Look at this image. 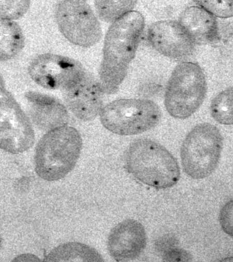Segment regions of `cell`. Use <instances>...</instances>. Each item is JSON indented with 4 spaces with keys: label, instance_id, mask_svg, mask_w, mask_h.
Wrapping results in <instances>:
<instances>
[{
    "label": "cell",
    "instance_id": "13",
    "mask_svg": "<svg viewBox=\"0 0 233 262\" xmlns=\"http://www.w3.org/2000/svg\"><path fill=\"white\" fill-rule=\"evenodd\" d=\"M25 96L29 103V115L41 129L49 132L68 123L69 115L67 110L56 99L33 92L27 93Z\"/></svg>",
    "mask_w": 233,
    "mask_h": 262
},
{
    "label": "cell",
    "instance_id": "12",
    "mask_svg": "<svg viewBox=\"0 0 233 262\" xmlns=\"http://www.w3.org/2000/svg\"><path fill=\"white\" fill-rule=\"evenodd\" d=\"M147 245L143 226L133 220L120 223L111 231L108 248L111 256L118 261H128L138 257Z\"/></svg>",
    "mask_w": 233,
    "mask_h": 262
},
{
    "label": "cell",
    "instance_id": "16",
    "mask_svg": "<svg viewBox=\"0 0 233 262\" xmlns=\"http://www.w3.org/2000/svg\"><path fill=\"white\" fill-rule=\"evenodd\" d=\"M0 24V60L6 61L22 51L25 38L20 26L13 20L1 19Z\"/></svg>",
    "mask_w": 233,
    "mask_h": 262
},
{
    "label": "cell",
    "instance_id": "17",
    "mask_svg": "<svg viewBox=\"0 0 233 262\" xmlns=\"http://www.w3.org/2000/svg\"><path fill=\"white\" fill-rule=\"evenodd\" d=\"M212 117L223 125L233 124V88L219 94L210 105Z\"/></svg>",
    "mask_w": 233,
    "mask_h": 262
},
{
    "label": "cell",
    "instance_id": "2",
    "mask_svg": "<svg viewBox=\"0 0 233 262\" xmlns=\"http://www.w3.org/2000/svg\"><path fill=\"white\" fill-rule=\"evenodd\" d=\"M125 166L134 178L157 189L175 185L180 177L175 157L161 144L148 139L132 143L125 157Z\"/></svg>",
    "mask_w": 233,
    "mask_h": 262
},
{
    "label": "cell",
    "instance_id": "8",
    "mask_svg": "<svg viewBox=\"0 0 233 262\" xmlns=\"http://www.w3.org/2000/svg\"><path fill=\"white\" fill-rule=\"evenodd\" d=\"M1 141L0 147L12 153L24 152L33 145L35 134L28 117L1 78Z\"/></svg>",
    "mask_w": 233,
    "mask_h": 262
},
{
    "label": "cell",
    "instance_id": "20",
    "mask_svg": "<svg viewBox=\"0 0 233 262\" xmlns=\"http://www.w3.org/2000/svg\"><path fill=\"white\" fill-rule=\"evenodd\" d=\"M208 12L220 18L233 16V1H197Z\"/></svg>",
    "mask_w": 233,
    "mask_h": 262
},
{
    "label": "cell",
    "instance_id": "18",
    "mask_svg": "<svg viewBox=\"0 0 233 262\" xmlns=\"http://www.w3.org/2000/svg\"><path fill=\"white\" fill-rule=\"evenodd\" d=\"M136 4L137 1H96L95 5L102 21L114 23L132 11Z\"/></svg>",
    "mask_w": 233,
    "mask_h": 262
},
{
    "label": "cell",
    "instance_id": "4",
    "mask_svg": "<svg viewBox=\"0 0 233 262\" xmlns=\"http://www.w3.org/2000/svg\"><path fill=\"white\" fill-rule=\"evenodd\" d=\"M207 86L205 74L197 64L178 65L168 80L164 104L173 117L185 119L192 116L203 104Z\"/></svg>",
    "mask_w": 233,
    "mask_h": 262
},
{
    "label": "cell",
    "instance_id": "7",
    "mask_svg": "<svg viewBox=\"0 0 233 262\" xmlns=\"http://www.w3.org/2000/svg\"><path fill=\"white\" fill-rule=\"evenodd\" d=\"M56 16L60 32L74 45L91 48L102 38L100 24L85 1L60 2L57 6Z\"/></svg>",
    "mask_w": 233,
    "mask_h": 262
},
{
    "label": "cell",
    "instance_id": "5",
    "mask_svg": "<svg viewBox=\"0 0 233 262\" xmlns=\"http://www.w3.org/2000/svg\"><path fill=\"white\" fill-rule=\"evenodd\" d=\"M223 146L222 136L216 126L208 123L196 126L186 136L181 147L185 173L195 180L209 177L219 164Z\"/></svg>",
    "mask_w": 233,
    "mask_h": 262
},
{
    "label": "cell",
    "instance_id": "15",
    "mask_svg": "<svg viewBox=\"0 0 233 262\" xmlns=\"http://www.w3.org/2000/svg\"><path fill=\"white\" fill-rule=\"evenodd\" d=\"M45 261H104L101 255L94 248L84 244L70 242L53 249Z\"/></svg>",
    "mask_w": 233,
    "mask_h": 262
},
{
    "label": "cell",
    "instance_id": "11",
    "mask_svg": "<svg viewBox=\"0 0 233 262\" xmlns=\"http://www.w3.org/2000/svg\"><path fill=\"white\" fill-rule=\"evenodd\" d=\"M151 45L162 55L174 59L187 57L196 43L179 22L162 20L152 24L148 30Z\"/></svg>",
    "mask_w": 233,
    "mask_h": 262
},
{
    "label": "cell",
    "instance_id": "19",
    "mask_svg": "<svg viewBox=\"0 0 233 262\" xmlns=\"http://www.w3.org/2000/svg\"><path fill=\"white\" fill-rule=\"evenodd\" d=\"M1 19L16 20L22 17L30 8L28 0H1Z\"/></svg>",
    "mask_w": 233,
    "mask_h": 262
},
{
    "label": "cell",
    "instance_id": "21",
    "mask_svg": "<svg viewBox=\"0 0 233 262\" xmlns=\"http://www.w3.org/2000/svg\"><path fill=\"white\" fill-rule=\"evenodd\" d=\"M219 222L223 231L233 237V199L222 208L219 214Z\"/></svg>",
    "mask_w": 233,
    "mask_h": 262
},
{
    "label": "cell",
    "instance_id": "10",
    "mask_svg": "<svg viewBox=\"0 0 233 262\" xmlns=\"http://www.w3.org/2000/svg\"><path fill=\"white\" fill-rule=\"evenodd\" d=\"M63 92L67 105L79 119L91 121L100 114L104 94L100 82L92 75L86 72Z\"/></svg>",
    "mask_w": 233,
    "mask_h": 262
},
{
    "label": "cell",
    "instance_id": "22",
    "mask_svg": "<svg viewBox=\"0 0 233 262\" xmlns=\"http://www.w3.org/2000/svg\"><path fill=\"white\" fill-rule=\"evenodd\" d=\"M163 259L166 261H189L192 260V255L180 248H168Z\"/></svg>",
    "mask_w": 233,
    "mask_h": 262
},
{
    "label": "cell",
    "instance_id": "6",
    "mask_svg": "<svg viewBox=\"0 0 233 262\" xmlns=\"http://www.w3.org/2000/svg\"><path fill=\"white\" fill-rule=\"evenodd\" d=\"M161 111L152 101L120 99L103 108L101 123L110 132L121 136L143 134L156 127L161 118Z\"/></svg>",
    "mask_w": 233,
    "mask_h": 262
},
{
    "label": "cell",
    "instance_id": "3",
    "mask_svg": "<svg viewBox=\"0 0 233 262\" xmlns=\"http://www.w3.org/2000/svg\"><path fill=\"white\" fill-rule=\"evenodd\" d=\"M82 141L78 131L67 125L49 131L38 142L35 155L37 176L48 181L65 178L75 167Z\"/></svg>",
    "mask_w": 233,
    "mask_h": 262
},
{
    "label": "cell",
    "instance_id": "23",
    "mask_svg": "<svg viewBox=\"0 0 233 262\" xmlns=\"http://www.w3.org/2000/svg\"><path fill=\"white\" fill-rule=\"evenodd\" d=\"M222 261H233V257H231L226 258H224Z\"/></svg>",
    "mask_w": 233,
    "mask_h": 262
},
{
    "label": "cell",
    "instance_id": "14",
    "mask_svg": "<svg viewBox=\"0 0 233 262\" xmlns=\"http://www.w3.org/2000/svg\"><path fill=\"white\" fill-rule=\"evenodd\" d=\"M179 23L196 45H205L218 39L215 17L200 7L186 8L181 14Z\"/></svg>",
    "mask_w": 233,
    "mask_h": 262
},
{
    "label": "cell",
    "instance_id": "9",
    "mask_svg": "<svg viewBox=\"0 0 233 262\" xmlns=\"http://www.w3.org/2000/svg\"><path fill=\"white\" fill-rule=\"evenodd\" d=\"M82 64L69 57L46 54L35 58L29 67L32 79L43 88L64 91L86 73Z\"/></svg>",
    "mask_w": 233,
    "mask_h": 262
},
{
    "label": "cell",
    "instance_id": "1",
    "mask_svg": "<svg viewBox=\"0 0 233 262\" xmlns=\"http://www.w3.org/2000/svg\"><path fill=\"white\" fill-rule=\"evenodd\" d=\"M141 13L131 11L114 22L105 38L99 70L104 94H114L124 80L145 28Z\"/></svg>",
    "mask_w": 233,
    "mask_h": 262
}]
</instances>
